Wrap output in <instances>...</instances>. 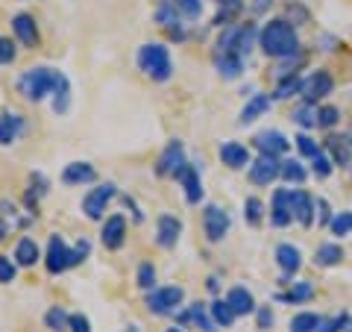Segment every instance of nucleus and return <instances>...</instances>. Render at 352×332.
I'll list each match as a JSON object with an SVG mask.
<instances>
[{"label": "nucleus", "instance_id": "nucleus-54", "mask_svg": "<svg viewBox=\"0 0 352 332\" xmlns=\"http://www.w3.org/2000/svg\"><path fill=\"white\" fill-rule=\"evenodd\" d=\"M126 332H141V329H138L135 324H129V326H126Z\"/></svg>", "mask_w": 352, "mask_h": 332}, {"label": "nucleus", "instance_id": "nucleus-51", "mask_svg": "<svg viewBox=\"0 0 352 332\" xmlns=\"http://www.w3.org/2000/svg\"><path fill=\"white\" fill-rule=\"evenodd\" d=\"M220 6H238V0H217Z\"/></svg>", "mask_w": 352, "mask_h": 332}, {"label": "nucleus", "instance_id": "nucleus-8", "mask_svg": "<svg viewBox=\"0 0 352 332\" xmlns=\"http://www.w3.org/2000/svg\"><path fill=\"white\" fill-rule=\"evenodd\" d=\"M229 227H232V220H229V212L226 209H220L214 203H208L203 209V229H206V238L217 245V241H223L229 236Z\"/></svg>", "mask_w": 352, "mask_h": 332}, {"label": "nucleus", "instance_id": "nucleus-21", "mask_svg": "<svg viewBox=\"0 0 352 332\" xmlns=\"http://www.w3.org/2000/svg\"><path fill=\"white\" fill-rule=\"evenodd\" d=\"M294 220H300L302 227H311L314 224V212H317V200L308 191H294Z\"/></svg>", "mask_w": 352, "mask_h": 332}, {"label": "nucleus", "instance_id": "nucleus-7", "mask_svg": "<svg viewBox=\"0 0 352 332\" xmlns=\"http://www.w3.org/2000/svg\"><path fill=\"white\" fill-rule=\"evenodd\" d=\"M185 165H188V159H185V145L179 138H170L168 145H164V150L159 153V159H156V174L159 176H173L176 180V174H179Z\"/></svg>", "mask_w": 352, "mask_h": 332}, {"label": "nucleus", "instance_id": "nucleus-16", "mask_svg": "<svg viewBox=\"0 0 352 332\" xmlns=\"http://www.w3.org/2000/svg\"><path fill=\"white\" fill-rule=\"evenodd\" d=\"M176 180L182 183V188H185V200H188L191 206H197L203 200V183H200V171H197V165H185V168L176 174Z\"/></svg>", "mask_w": 352, "mask_h": 332}, {"label": "nucleus", "instance_id": "nucleus-38", "mask_svg": "<svg viewBox=\"0 0 352 332\" xmlns=\"http://www.w3.org/2000/svg\"><path fill=\"white\" fill-rule=\"evenodd\" d=\"M135 282H138L141 291H153V289H156V268H153L150 262H141V264H138Z\"/></svg>", "mask_w": 352, "mask_h": 332}, {"label": "nucleus", "instance_id": "nucleus-37", "mask_svg": "<svg viewBox=\"0 0 352 332\" xmlns=\"http://www.w3.org/2000/svg\"><path fill=\"white\" fill-rule=\"evenodd\" d=\"M244 220L250 227H258L264 220V203L258 200V197H247L244 200Z\"/></svg>", "mask_w": 352, "mask_h": 332}, {"label": "nucleus", "instance_id": "nucleus-32", "mask_svg": "<svg viewBox=\"0 0 352 332\" xmlns=\"http://www.w3.org/2000/svg\"><path fill=\"white\" fill-rule=\"evenodd\" d=\"M317 115H320L317 103H302V106L294 112V124L302 127V129H314V127H317Z\"/></svg>", "mask_w": 352, "mask_h": 332}, {"label": "nucleus", "instance_id": "nucleus-43", "mask_svg": "<svg viewBox=\"0 0 352 332\" xmlns=\"http://www.w3.org/2000/svg\"><path fill=\"white\" fill-rule=\"evenodd\" d=\"M185 18H200L203 15V0H170Z\"/></svg>", "mask_w": 352, "mask_h": 332}, {"label": "nucleus", "instance_id": "nucleus-47", "mask_svg": "<svg viewBox=\"0 0 352 332\" xmlns=\"http://www.w3.org/2000/svg\"><path fill=\"white\" fill-rule=\"evenodd\" d=\"M15 62V44L6 36H0V65H12Z\"/></svg>", "mask_w": 352, "mask_h": 332}, {"label": "nucleus", "instance_id": "nucleus-14", "mask_svg": "<svg viewBox=\"0 0 352 332\" xmlns=\"http://www.w3.org/2000/svg\"><path fill=\"white\" fill-rule=\"evenodd\" d=\"M100 241H103L106 250H120L124 247V241H126V220H124V215L106 218V224L100 229Z\"/></svg>", "mask_w": 352, "mask_h": 332}, {"label": "nucleus", "instance_id": "nucleus-41", "mask_svg": "<svg viewBox=\"0 0 352 332\" xmlns=\"http://www.w3.org/2000/svg\"><path fill=\"white\" fill-rule=\"evenodd\" d=\"M329 229H332L335 236H340V238L349 236V232H352V209H349V212H338L332 218V224H329Z\"/></svg>", "mask_w": 352, "mask_h": 332}, {"label": "nucleus", "instance_id": "nucleus-17", "mask_svg": "<svg viewBox=\"0 0 352 332\" xmlns=\"http://www.w3.org/2000/svg\"><path fill=\"white\" fill-rule=\"evenodd\" d=\"M326 153L332 156L335 168H349L352 165V136H329Z\"/></svg>", "mask_w": 352, "mask_h": 332}, {"label": "nucleus", "instance_id": "nucleus-28", "mask_svg": "<svg viewBox=\"0 0 352 332\" xmlns=\"http://www.w3.org/2000/svg\"><path fill=\"white\" fill-rule=\"evenodd\" d=\"M156 21H159L162 27H168L176 39H185V32L179 30V9H176L170 0H164V3L156 9Z\"/></svg>", "mask_w": 352, "mask_h": 332}, {"label": "nucleus", "instance_id": "nucleus-19", "mask_svg": "<svg viewBox=\"0 0 352 332\" xmlns=\"http://www.w3.org/2000/svg\"><path fill=\"white\" fill-rule=\"evenodd\" d=\"M12 30H15V36L18 41L24 44V48H38V27H36V18L27 15V12H21L12 18Z\"/></svg>", "mask_w": 352, "mask_h": 332}, {"label": "nucleus", "instance_id": "nucleus-1", "mask_svg": "<svg viewBox=\"0 0 352 332\" xmlns=\"http://www.w3.org/2000/svg\"><path fill=\"white\" fill-rule=\"evenodd\" d=\"M18 88L27 101L38 103L47 94H53V112H68L71 106V83L68 76L59 74L56 68H47V65H38V68H27L18 76Z\"/></svg>", "mask_w": 352, "mask_h": 332}, {"label": "nucleus", "instance_id": "nucleus-27", "mask_svg": "<svg viewBox=\"0 0 352 332\" xmlns=\"http://www.w3.org/2000/svg\"><path fill=\"white\" fill-rule=\"evenodd\" d=\"M340 262H344V247L335 245V241H326L314 250V264H320V268H335Z\"/></svg>", "mask_w": 352, "mask_h": 332}, {"label": "nucleus", "instance_id": "nucleus-33", "mask_svg": "<svg viewBox=\"0 0 352 332\" xmlns=\"http://www.w3.org/2000/svg\"><path fill=\"white\" fill-rule=\"evenodd\" d=\"M208 309H212V318H214V324L217 326H223V329H229V326H232L235 324V312H232V306H229L226 300H214L212 306H208Z\"/></svg>", "mask_w": 352, "mask_h": 332}, {"label": "nucleus", "instance_id": "nucleus-22", "mask_svg": "<svg viewBox=\"0 0 352 332\" xmlns=\"http://www.w3.org/2000/svg\"><path fill=\"white\" fill-rule=\"evenodd\" d=\"M276 264L282 268V273L285 276H294L296 271L302 268V253H300V247H294V245H279L276 247Z\"/></svg>", "mask_w": 352, "mask_h": 332}, {"label": "nucleus", "instance_id": "nucleus-9", "mask_svg": "<svg viewBox=\"0 0 352 332\" xmlns=\"http://www.w3.org/2000/svg\"><path fill=\"white\" fill-rule=\"evenodd\" d=\"M112 197H115V185H112V183H103V185L91 188V191L85 194V200H82V212H85V218H88V220H100Z\"/></svg>", "mask_w": 352, "mask_h": 332}, {"label": "nucleus", "instance_id": "nucleus-25", "mask_svg": "<svg viewBox=\"0 0 352 332\" xmlns=\"http://www.w3.org/2000/svg\"><path fill=\"white\" fill-rule=\"evenodd\" d=\"M94 176H97V171L88 162H71V165H65V171H62V183L82 185V183H94Z\"/></svg>", "mask_w": 352, "mask_h": 332}, {"label": "nucleus", "instance_id": "nucleus-36", "mask_svg": "<svg viewBox=\"0 0 352 332\" xmlns=\"http://www.w3.org/2000/svg\"><path fill=\"white\" fill-rule=\"evenodd\" d=\"M317 326H320V318L314 312H300L291 318V332H317Z\"/></svg>", "mask_w": 352, "mask_h": 332}, {"label": "nucleus", "instance_id": "nucleus-18", "mask_svg": "<svg viewBox=\"0 0 352 332\" xmlns=\"http://www.w3.org/2000/svg\"><path fill=\"white\" fill-rule=\"evenodd\" d=\"M220 162H223L226 168H232V171H241V168H247V165L252 162V156H250V150L241 145V141H223V145H220Z\"/></svg>", "mask_w": 352, "mask_h": 332}, {"label": "nucleus", "instance_id": "nucleus-13", "mask_svg": "<svg viewBox=\"0 0 352 332\" xmlns=\"http://www.w3.org/2000/svg\"><path fill=\"white\" fill-rule=\"evenodd\" d=\"M252 145H256V150L261 153V156H282V153H288L291 141L285 138L279 129H264L252 138Z\"/></svg>", "mask_w": 352, "mask_h": 332}, {"label": "nucleus", "instance_id": "nucleus-6", "mask_svg": "<svg viewBox=\"0 0 352 332\" xmlns=\"http://www.w3.org/2000/svg\"><path fill=\"white\" fill-rule=\"evenodd\" d=\"M185 291L179 285H164V289L147 291V312L150 315H173L182 306Z\"/></svg>", "mask_w": 352, "mask_h": 332}, {"label": "nucleus", "instance_id": "nucleus-12", "mask_svg": "<svg viewBox=\"0 0 352 332\" xmlns=\"http://www.w3.org/2000/svg\"><path fill=\"white\" fill-rule=\"evenodd\" d=\"M279 171H282L279 156H258L256 162H250V183L270 185L273 180H279Z\"/></svg>", "mask_w": 352, "mask_h": 332}, {"label": "nucleus", "instance_id": "nucleus-2", "mask_svg": "<svg viewBox=\"0 0 352 332\" xmlns=\"http://www.w3.org/2000/svg\"><path fill=\"white\" fill-rule=\"evenodd\" d=\"M258 48L270 59H294L300 53V36H296L291 21L273 18L258 30Z\"/></svg>", "mask_w": 352, "mask_h": 332}, {"label": "nucleus", "instance_id": "nucleus-42", "mask_svg": "<svg viewBox=\"0 0 352 332\" xmlns=\"http://www.w3.org/2000/svg\"><path fill=\"white\" fill-rule=\"evenodd\" d=\"M349 324H352V320H349V315H346V312H344V315L329 318V320H323V318H320V326H317V332H344Z\"/></svg>", "mask_w": 352, "mask_h": 332}, {"label": "nucleus", "instance_id": "nucleus-23", "mask_svg": "<svg viewBox=\"0 0 352 332\" xmlns=\"http://www.w3.org/2000/svg\"><path fill=\"white\" fill-rule=\"evenodd\" d=\"M270 103H273V97H270V94H252L250 101L244 103V109H241L238 121H241V124H252L256 118H261V115H267V112H270Z\"/></svg>", "mask_w": 352, "mask_h": 332}, {"label": "nucleus", "instance_id": "nucleus-34", "mask_svg": "<svg viewBox=\"0 0 352 332\" xmlns=\"http://www.w3.org/2000/svg\"><path fill=\"white\" fill-rule=\"evenodd\" d=\"M279 176H282L285 183L302 185V183H305V176H308V171L302 168V162H296V159H288V162H282V171H279Z\"/></svg>", "mask_w": 352, "mask_h": 332}, {"label": "nucleus", "instance_id": "nucleus-45", "mask_svg": "<svg viewBox=\"0 0 352 332\" xmlns=\"http://www.w3.org/2000/svg\"><path fill=\"white\" fill-rule=\"evenodd\" d=\"M338 121H340V109H338V106H320V115H317V127L332 129Z\"/></svg>", "mask_w": 352, "mask_h": 332}, {"label": "nucleus", "instance_id": "nucleus-3", "mask_svg": "<svg viewBox=\"0 0 352 332\" xmlns=\"http://www.w3.org/2000/svg\"><path fill=\"white\" fill-rule=\"evenodd\" d=\"M88 241H80L76 247H68V241L62 236H50V245H47V256H44V264H47V273H65L74 264H80L88 256Z\"/></svg>", "mask_w": 352, "mask_h": 332}, {"label": "nucleus", "instance_id": "nucleus-29", "mask_svg": "<svg viewBox=\"0 0 352 332\" xmlns=\"http://www.w3.org/2000/svg\"><path fill=\"white\" fill-rule=\"evenodd\" d=\"M302 76L300 74H282V83L276 85V92H273V97L276 101H288V97H294V94H302Z\"/></svg>", "mask_w": 352, "mask_h": 332}, {"label": "nucleus", "instance_id": "nucleus-46", "mask_svg": "<svg viewBox=\"0 0 352 332\" xmlns=\"http://www.w3.org/2000/svg\"><path fill=\"white\" fill-rule=\"evenodd\" d=\"M15 273H18V268H15V262L9 259V256H0V282L3 285H9V282H15Z\"/></svg>", "mask_w": 352, "mask_h": 332}, {"label": "nucleus", "instance_id": "nucleus-53", "mask_svg": "<svg viewBox=\"0 0 352 332\" xmlns=\"http://www.w3.org/2000/svg\"><path fill=\"white\" fill-rule=\"evenodd\" d=\"M264 6H267V0H258V3H256V12H261Z\"/></svg>", "mask_w": 352, "mask_h": 332}, {"label": "nucleus", "instance_id": "nucleus-40", "mask_svg": "<svg viewBox=\"0 0 352 332\" xmlns=\"http://www.w3.org/2000/svg\"><path fill=\"white\" fill-rule=\"evenodd\" d=\"M188 315H191V320H194V324L200 326L203 332H217V329H214V326H217V324H214V318H208V315H206L203 303H194V306L188 309Z\"/></svg>", "mask_w": 352, "mask_h": 332}, {"label": "nucleus", "instance_id": "nucleus-15", "mask_svg": "<svg viewBox=\"0 0 352 332\" xmlns=\"http://www.w3.org/2000/svg\"><path fill=\"white\" fill-rule=\"evenodd\" d=\"M179 232H182V220L176 215H159L156 220V245L170 250L176 247V241H179Z\"/></svg>", "mask_w": 352, "mask_h": 332}, {"label": "nucleus", "instance_id": "nucleus-5", "mask_svg": "<svg viewBox=\"0 0 352 332\" xmlns=\"http://www.w3.org/2000/svg\"><path fill=\"white\" fill-rule=\"evenodd\" d=\"M258 39V30L256 24H238V27H229L223 36H220L217 41V50L220 53H238V56H247V53L252 50V44H256Z\"/></svg>", "mask_w": 352, "mask_h": 332}, {"label": "nucleus", "instance_id": "nucleus-49", "mask_svg": "<svg viewBox=\"0 0 352 332\" xmlns=\"http://www.w3.org/2000/svg\"><path fill=\"white\" fill-rule=\"evenodd\" d=\"M256 320H258V329H270L276 318H273V312L267 306H261V309H256Z\"/></svg>", "mask_w": 352, "mask_h": 332}, {"label": "nucleus", "instance_id": "nucleus-44", "mask_svg": "<svg viewBox=\"0 0 352 332\" xmlns=\"http://www.w3.org/2000/svg\"><path fill=\"white\" fill-rule=\"evenodd\" d=\"M294 141H296V150H300L302 156H308V159H314L317 153H320V145H317V141H314L311 136H308V132H302V136H296Z\"/></svg>", "mask_w": 352, "mask_h": 332}, {"label": "nucleus", "instance_id": "nucleus-50", "mask_svg": "<svg viewBox=\"0 0 352 332\" xmlns=\"http://www.w3.org/2000/svg\"><path fill=\"white\" fill-rule=\"evenodd\" d=\"M317 209H320V224L323 227L332 224V209H329V203L326 200H317Z\"/></svg>", "mask_w": 352, "mask_h": 332}, {"label": "nucleus", "instance_id": "nucleus-26", "mask_svg": "<svg viewBox=\"0 0 352 332\" xmlns=\"http://www.w3.org/2000/svg\"><path fill=\"white\" fill-rule=\"evenodd\" d=\"M226 303L232 306L235 315H252V312H256V300H252V294L244 289V285H235V289H229Z\"/></svg>", "mask_w": 352, "mask_h": 332}, {"label": "nucleus", "instance_id": "nucleus-56", "mask_svg": "<svg viewBox=\"0 0 352 332\" xmlns=\"http://www.w3.org/2000/svg\"><path fill=\"white\" fill-rule=\"evenodd\" d=\"M349 329H352V324H349Z\"/></svg>", "mask_w": 352, "mask_h": 332}, {"label": "nucleus", "instance_id": "nucleus-31", "mask_svg": "<svg viewBox=\"0 0 352 332\" xmlns=\"http://www.w3.org/2000/svg\"><path fill=\"white\" fill-rule=\"evenodd\" d=\"M314 297V285L311 282H296V285H291V291H282L279 294V300L282 303H305V300H311Z\"/></svg>", "mask_w": 352, "mask_h": 332}, {"label": "nucleus", "instance_id": "nucleus-20", "mask_svg": "<svg viewBox=\"0 0 352 332\" xmlns=\"http://www.w3.org/2000/svg\"><path fill=\"white\" fill-rule=\"evenodd\" d=\"M21 136H24V118H21L18 112L0 115V145L9 147V145H15Z\"/></svg>", "mask_w": 352, "mask_h": 332}, {"label": "nucleus", "instance_id": "nucleus-55", "mask_svg": "<svg viewBox=\"0 0 352 332\" xmlns=\"http://www.w3.org/2000/svg\"><path fill=\"white\" fill-rule=\"evenodd\" d=\"M164 332H182L179 326H170V329H164Z\"/></svg>", "mask_w": 352, "mask_h": 332}, {"label": "nucleus", "instance_id": "nucleus-52", "mask_svg": "<svg viewBox=\"0 0 352 332\" xmlns=\"http://www.w3.org/2000/svg\"><path fill=\"white\" fill-rule=\"evenodd\" d=\"M3 238H6V224L0 220V241H3Z\"/></svg>", "mask_w": 352, "mask_h": 332}, {"label": "nucleus", "instance_id": "nucleus-11", "mask_svg": "<svg viewBox=\"0 0 352 332\" xmlns=\"http://www.w3.org/2000/svg\"><path fill=\"white\" fill-rule=\"evenodd\" d=\"M294 188H276V194H273V206H270V224L285 229L294 220Z\"/></svg>", "mask_w": 352, "mask_h": 332}, {"label": "nucleus", "instance_id": "nucleus-39", "mask_svg": "<svg viewBox=\"0 0 352 332\" xmlns=\"http://www.w3.org/2000/svg\"><path fill=\"white\" fill-rule=\"evenodd\" d=\"M68 318H71V315H65V309L53 306L50 312L44 315V324H47L50 332H65V329H68Z\"/></svg>", "mask_w": 352, "mask_h": 332}, {"label": "nucleus", "instance_id": "nucleus-30", "mask_svg": "<svg viewBox=\"0 0 352 332\" xmlns=\"http://www.w3.org/2000/svg\"><path fill=\"white\" fill-rule=\"evenodd\" d=\"M15 262L21 268H32L38 262V245L32 238H21L18 247H15Z\"/></svg>", "mask_w": 352, "mask_h": 332}, {"label": "nucleus", "instance_id": "nucleus-48", "mask_svg": "<svg viewBox=\"0 0 352 332\" xmlns=\"http://www.w3.org/2000/svg\"><path fill=\"white\" fill-rule=\"evenodd\" d=\"M68 329L71 332H91V324H88L85 315H71L68 318Z\"/></svg>", "mask_w": 352, "mask_h": 332}, {"label": "nucleus", "instance_id": "nucleus-4", "mask_svg": "<svg viewBox=\"0 0 352 332\" xmlns=\"http://www.w3.org/2000/svg\"><path fill=\"white\" fill-rule=\"evenodd\" d=\"M138 68L144 71L150 80L156 83H168L173 76V62H170V50L164 48V44H141L138 48Z\"/></svg>", "mask_w": 352, "mask_h": 332}, {"label": "nucleus", "instance_id": "nucleus-35", "mask_svg": "<svg viewBox=\"0 0 352 332\" xmlns=\"http://www.w3.org/2000/svg\"><path fill=\"white\" fill-rule=\"evenodd\" d=\"M332 171H335L332 156H329L326 150H320V153H317V156L311 159V174L317 176V180H329V176H332Z\"/></svg>", "mask_w": 352, "mask_h": 332}, {"label": "nucleus", "instance_id": "nucleus-10", "mask_svg": "<svg viewBox=\"0 0 352 332\" xmlns=\"http://www.w3.org/2000/svg\"><path fill=\"white\" fill-rule=\"evenodd\" d=\"M332 88H335L332 74H329V71H314V74L302 83V103H317V101H323V97L332 94Z\"/></svg>", "mask_w": 352, "mask_h": 332}, {"label": "nucleus", "instance_id": "nucleus-24", "mask_svg": "<svg viewBox=\"0 0 352 332\" xmlns=\"http://www.w3.org/2000/svg\"><path fill=\"white\" fill-rule=\"evenodd\" d=\"M214 68L217 74L223 76V80H235L244 71V56H238V53H214Z\"/></svg>", "mask_w": 352, "mask_h": 332}]
</instances>
